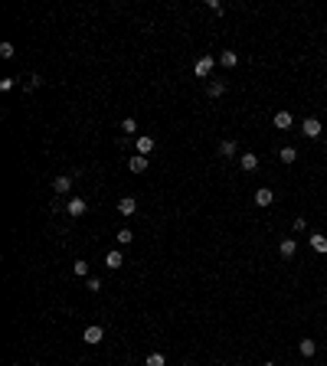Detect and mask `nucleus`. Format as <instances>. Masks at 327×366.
<instances>
[{"instance_id": "1", "label": "nucleus", "mask_w": 327, "mask_h": 366, "mask_svg": "<svg viewBox=\"0 0 327 366\" xmlns=\"http://www.w3.org/2000/svg\"><path fill=\"white\" fill-rule=\"evenodd\" d=\"M213 66H216L213 56H200V59L193 63V76H196V79H206L209 72H213Z\"/></svg>"}, {"instance_id": "2", "label": "nucleus", "mask_w": 327, "mask_h": 366, "mask_svg": "<svg viewBox=\"0 0 327 366\" xmlns=\"http://www.w3.org/2000/svg\"><path fill=\"white\" fill-rule=\"evenodd\" d=\"M301 134H304V138H320V134H324V125H320L317 118H304V121H301Z\"/></svg>"}, {"instance_id": "3", "label": "nucleus", "mask_w": 327, "mask_h": 366, "mask_svg": "<svg viewBox=\"0 0 327 366\" xmlns=\"http://www.w3.org/2000/svg\"><path fill=\"white\" fill-rule=\"evenodd\" d=\"M85 209H89V206H85V200H82V196H69V203H66V213H69L72 219L85 216Z\"/></svg>"}, {"instance_id": "4", "label": "nucleus", "mask_w": 327, "mask_h": 366, "mask_svg": "<svg viewBox=\"0 0 327 366\" xmlns=\"http://www.w3.org/2000/svg\"><path fill=\"white\" fill-rule=\"evenodd\" d=\"M82 340H85V343H92V346H98V343H102V340H105V330H102V327H98V324H92V327H85Z\"/></svg>"}, {"instance_id": "5", "label": "nucleus", "mask_w": 327, "mask_h": 366, "mask_svg": "<svg viewBox=\"0 0 327 366\" xmlns=\"http://www.w3.org/2000/svg\"><path fill=\"white\" fill-rule=\"evenodd\" d=\"M226 89H229V82H226V79H213V82L206 85V95H209V98H223Z\"/></svg>"}, {"instance_id": "6", "label": "nucleus", "mask_w": 327, "mask_h": 366, "mask_svg": "<svg viewBox=\"0 0 327 366\" xmlns=\"http://www.w3.org/2000/svg\"><path fill=\"white\" fill-rule=\"evenodd\" d=\"M271 125L278 128V131H288V128L294 125V118H291V111H275V118H271Z\"/></svg>"}, {"instance_id": "7", "label": "nucleus", "mask_w": 327, "mask_h": 366, "mask_svg": "<svg viewBox=\"0 0 327 366\" xmlns=\"http://www.w3.org/2000/svg\"><path fill=\"white\" fill-rule=\"evenodd\" d=\"M118 213L125 216V219H128V216H134V213H138V200H134V196H121V200H118Z\"/></svg>"}, {"instance_id": "8", "label": "nucleus", "mask_w": 327, "mask_h": 366, "mask_svg": "<svg viewBox=\"0 0 327 366\" xmlns=\"http://www.w3.org/2000/svg\"><path fill=\"white\" fill-rule=\"evenodd\" d=\"M53 190H56L59 196H66V193L72 190V177H69V173H59V177L53 180Z\"/></svg>"}, {"instance_id": "9", "label": "nucleus", "mask_w": 327, "mask_h": 366, "mask_svg": "<svg viewBox=\"0 0 327 366\" xmlns=\"http://www.w3.org/2000/svg\"><path fill=\"white\" fill-rule=\"evenodd\" d=\"M147 167H151V160H147L144 154H134V157L128 160V170H131V173H144Z\"/></svg>"}, {"instance_id": "10", "label": "nucleus", "mask_w": 327, "mask_h": 366, "mask_svg": "<svg viewBox=\"0 0 327 366\" xmlns=\"http://www.w3.org/2000/svg\"><path fill=\"white\" fill-rule=\"evenodd\" d=\"M271 203H275V193L268 187H258L255 190V206H271Z\"/></svg>"}, {"instance_id": "11", "label": "nucleus", "mask_w": 327, "mask_h": 366, "mask_svg": "<svg viewBox=\"0 0 327 366\" xmlns=\"http://www.w3.org/2000/svg\"><path fill=\"white\" fill-rule=\"evenodd\" d=\"M134 147H138V154H144V157H147V154H154V147H157V144H154V138H151V134H141V138H138V144H134Z\"/></svg>"}, {"instance_id": "12", "label": "nucleus", "mask_w": 327, "mask_h": 366, "mask_svg": "<svg viewBox=\"0 0 327 366\" xmlns=\"http://www.w3.org/2000/svg\"><path fill=\"white\" fill-rule=\"evenodd\" d=\"M105 265H108V268H112V271H118L121 265H125V255H121L118 249H112V252H108V255H105Z\"/></svg>"}, {"instance_id": "13", "label": "nucleus", "mask_w": 327, "mask_h": 366, "mask_svg": "<svg viewBox=\"0 0 327 366\" xmlns=\"http://www.w3.org/2000/svg\"><path fill=\"white\" fill-rule=\"evenodd\" d=\"M239 167H242L245 173L258 170V157H255V154H239Z\"/></svg>"}, {"instance_id": "14", "label": "nucleus", "mask_w": 327, "mask_h": 366, "mask_svg": "<svg viewBox=\"0 0 327 366\" xmlns=\"http://www.w3.org/2000/svg\"><path fill=\"white\" fill-rule=\"evenodd\" d=\"M278 252H281V258H294V252H298V242H294V239H281V242H278Z\"/></svg>"}, {"instance_id": "15", "label": "nucleus", "mask_w": 327, "mask_h": 366, "mask_svg": "<svg viewBox=\"0 0 327 366\" xmlns=\"http://www.w3.org/2000/svg\"><path fill=\"white\" fill-rule=\"evenodd\" d=\"M216 63H219V66H226V69H232V66H239V56L232 53V49H226V53H219V56H216Z\"/></svg>"}, {"instance_id": "16", "label": "nucleus", "mask_w": 327, "mask_h": 366, "mask_svg": "<svg viewBox=\"0 0 327 366\" xmlns=\"http://www.w3.org/2000/svg\"><path fill=\"white\" fill-rule=\"evenodd\" d=\"M298 353H301V356H307V359H311L314 353H317V343H314V340H301V343H298Z\"/></svg>"}, {"instance_id": "17", "label": "nucleus", "mask_w": 327, "mask_h": 366, "mask_svg": "<svg viewBox=\"0 0 327 366\" xmlns=\"http://www.w3.org/2000/svg\"><path fill=\"white\" fill-rule=\"evenodd\" d=\"M311 249H314V252H320V255H324V252H327V235L314 232V235H311Z\"/></svg>"}, {"instance_id": "18", "label": "nucleus", "mask_w": 327, "mask_h": 366, "mask_svg": "<svg viewBox=\"0 0 327 366\" xmlns=\"http://www.w3.org/2000/svg\"><path fill=\"white\" fill-rule=\"evenodd\" d=\"M219 154H223V157H236V154H239V144H236V141H223V144H219Z\"/></svg>"}, {"instance_id": "19", "label": "nucleus", "mask_w": 327, "mask_h": 366, "mask_svg": "<svg viewBox=\"0 0 327 366\" xmlns=\"http://www.w3.org/2000/svg\"><path fill=\"white\" fill-rule=\"evenodd\" d=\"M144 366H167V356H164V353H147V359H144Z\"/></svg>"}, {"instance_id": "20", "label": "nucleus", "mask_w": 327, "mask_h": 366, "mask_svg": "<svg viewBox=\"0 0 327 366\" xmlns=\"http://www.w3.org/2000/svg\"><path fill=\"white\" fill-rule=\"evenodd\" d=\"M278 157H281V164H294V160H298V151H294V147H281Z\"/></svg>"}, {"instance_id": "21", "label": "nucleus", "mask_w": 327, "mask_h": 366, "mask_svg": "<svg viewBox=\"0 0 327 366\" xmlns=\"http://www.w3.org/2000/svg\"><path fill=\"white\" fill-rule=\"evenodd\" d=\"M115 239H118V245H131V242H134V232H131V229H118V235H115Z\"/></svg>"}, {"instance_id": "22", "label": "nucleus", "mask_w": 327, "mask_h": 366, "mask_svg": "<svg viewBox=\"0 0 327 366\" xmlns=\"http://www.w3.org/2000/svg\"><path fill=\"white\" fill-rule=\"evenodd\" d=\"M0 59H14V43H10V40L0 43Z\"/></svg>"}, {"instance_id": "23", "label": "nucleus", "mask_w": 327, "mask_h": 366, "mask_svg": "<svg viewBox=\"0 0 327 366\" xmlns=\"http://www.w3.org/2000/svg\"><path fill=\"white\" fill-rule=\"evenodd\" d=\"M121 131H125V138H128V134H134V131H138V121H134V118H125V121H121Z\"/></svg>"}, {"instance_id": "24", "label": "nucleus", "mask_w": 327, "mask_h": 366, "mask_svg": "<svg viewBox=\"0 0 327 366\" xmlns=\"http://www.w3.org/2000/svg\"><path fill=\"white\" fill-rule=\"evenodd\" d=\"M72 271H76L79 278H89V262H72Z\"/></svg>"}, {"instance_id": "25", "label": "nucleus", "mask_w": 327, "mask_h": 366, "mask_svg": "<svg viewBox=\"0 0 327 366\" xmlns=\"http://www.w3.org/2000/svg\"><path fill=\"white\" fill-rule=\"evenodd\" d=\"M85 291L98 294V291H102V281H98V278H85Z\"/></svg>"}, {"instance_id": "26", "label": "nucleus", "mask_w": 327, "mask_h": 366, "mask_svg": "<svg viewBox=\"0 0 327 366\" xmlns=\"http://www.w3.org/2000/svg\"><path fill=\"white\" fill-rule=\"evenodd\" d=\"M40 85H43V76H40V72H33V76L27 79V89L33 92V89H40Z\"/></svg>"}, {"instance_id": "27", "label": "nucleus", "mask_w": 327, "mask_h": 366, "mask_svg": "<svg viewBox=\"0 0 327 366\" xmlns=\"http://www.w3.org/2000/svg\"><path fill=\"white\" fill-rule=\"evenodd\" d=\"M14 85H17L14 79H0V92H10V89H14Z\"/></svg>"}, {"instance_id": "28", "label": "nucleus", "mask_w": 327, "mask_h": 366, "mask_svg": "<svg viewBox=\"0 0 327 366\" xmlns=\"http://www.w3.org/2000/svg\"><path fill=\"white\" fill-rule=\"evenodd\" d=\"M291 229H294V232H304L307 222H304V219H294V226H291Z\"/></svg>"}, {"instance_id": "29", "label": "nucleus", "mask_w": 327, "mask_h": 366, "mask_svg": "<svg viewBox=\"0 0 327 366\" xmlns=\"http://www.w3.org/2000/svg\"><path fill=\"white\" fill-rule=\"evenodd\" d=\"M262 366H275V363H262Z\"/></svg>"}]
</instances>
